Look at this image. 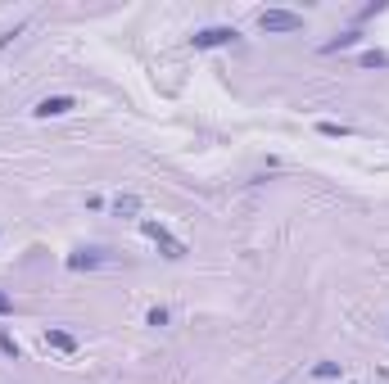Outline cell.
<instances>
[{
	"label": "cell",
	"mask_w": 389,
	"mask_h": 384,
	"mask_svg": "<svg viewBox=\"0 0 389 384\" xmlns=\"http://www.w3.org/2000/svg\"><path fill=\"white\" fill-rule=\"evenodd\" d=\"M358 41H362V32L354 28V32H339V36H335V41H326V45H322V50H326V55H339V50H349V45H358Z\"/></svg>",
	"instance_id": "cell-7"
},
{
	"label": "cell",
	"mask_w": 389,
	"mask_h": 384,
	"mask_svg": "<svg viewBox=\"0 0 389 384\" xmlns=\"http://www.w3.org/2000/svg\"><path fill=\"white\" fill-rule=\"evenodd\" d=\"M258 28L263 32H303V14H290V9H263Z\"/></svg>",
	"instance_id": "cell-2"
},
{
	"label": "cell",
	"mask_w": 389,
	"mask_h": 384,
	"mask_svg": "<svg viewBox=\"0 0 389 384\" xmlns=\"http://www.w3.org/2000/svg\"><path fill=\"white\" fill-rule=\"evenodd\" d=\"M72 109H77V100H72V95H45L32 114H36V118H64V114H72Z\"/></svg>",
	"instance_id": "cell-4"
},
{
	"label": "cell",
	"mask_w": 389,
	"mask_h": 384,
	"mask_svg": "<svg viewBox=\"0 0 389 384\" xmlns=\"http://www.w3.org/2000/svg\"><path fill=\"white\" fill-rule=\"evenodd\" d=\"M9 312H14V299H9V294L0 290V317H9Z\"/></svg>",
	"instance_id": "cell-14"
},
{
	"label": "cell",
	"mask_w": 389,
	"mask_h": 384,
	"mask_svg": "<svg viewBox=\"0 0 389 384\" xmlns=\"http://www.w3.org/2000/svg\"><path fill=\"white\" fill-rule=\"evenodd\" d=\"M317 131L331 136V141H335V136H349V127H339V122H317Z\"/></svg>",
	"instance_id": "cell-12"
},
{
	"label": "cell",
	"mask_w": 389,
	"mask_h": 384,
	"mask_svg": "<svg viewBox=\"0 0 389 384\" xmlns=\"http://www.w3.org/2000/svg\"><path fill=\"white\" fill-rule=\"evenodd\" d=\"M385 64H389L385 50H367V55H362V68H385Z\"/></svg>",
	"instance_id": "cell-10"
},
{
	"label": "cell",
	"mask_w": 389,
	"mask_h": 384,
	"mask_svg": "<svg viewBox=\"0 0 389 384\" xmlns=\"http://www.w3.org/2000/svg\"><path fill=\"white\" fill-rule=\"evenodd\" d=\"M145 321H150V326H168V307H150V317H145Z\"/></svg>",
	"instance_id": "cell-13"
},
{
	"label": "cell",
	"mask_w": 389,
	"mask_h": 384,
	"mask_svg": "<svg viewBox=\"0 0 389 384\" xmlns=\"http://www.w3.org/2000/svg\"><path fill=\"white\" fill-rule=\"evenodd\" d=\"M312 380H339V362H317L312 366Z\"/></svg>",
	"instance_id": "cell-9"
},
{
	"label": "cell",
	"mask_w": 389,
	"mask_h": 384,
	"mask_svg": "<svg viewBox=\"0 0 389 384\" xmlns=\"http://www.w3.org/2000/svg\"><path fill=\"white\" fill-rule=\"evenodd\" d=\"M45 349H55V353H77V339H72L68 330H45Z\"/></svg>",
	"instance_id": "cell-6"
},
{
	"label": "cell",
	"mask_w": 389,
	"mask_h": 384,
	"mask_svg": "<svg viewBox=\"0 0 389 384\" xmlns=\"http://www.w3.org/2000/svg\"><path fill=\"white\" fill-rule=\"evenodd\" d=\"M141 231H145V235H150V240L163 249V258H172V263H181V258H186V244H181L177 235L163 226V221H141Z\"/></svg>",
	"instance_id": "cell-1"
},
{
	"label": "cell",
	"mask_w": 389,
	"mask_h": 384,
	"mask_svg": "<svg viewBox=\"0 0 389 384\" xmlns=\"http://www.w3.org/2000/svg\"><path fill=\"white\" fill-rule=\"evenodd\" d=\"M236 36H240L236 28H199L190 36V45H194V50H217V45H231Z\"/></svg>",
	"instance_id": "cell-3"
},
{
	"label": "cell",
	"mask_w": 389,
	"mask_h": 384,
	"mask_svg": "<svg viewBox=\"0 0 389 384\" xmlns=\"http://www.w3.org/2000/svg\"><path fill=\"white\" fill-rule=\"evenodd\" d=\"M14 36H18V28H9V32H0V50H5V45H9V41H14Z\"/></svg>",
	"instance_id": "cell-15"
},
{
	"label": "cell",
	"mask_w": 389,
	"mask_h": 384,
	"mask_svg": "<svg viewBox=\"0 0 389 384\" xmlns=\"http://www.w3.org/2000/svg\"><path fill=\"white\" fill-rule=\"evenodd\" d=\"M114 213H118V217H136V213H141V199H136V194H118V199H114Z\"/></svg>",
	"instance_id": "cell-8"
},
{
	"label": "cell",
	"mask_w": 389,
	"mask_h": 384,
	"mask_svg": "<svg viewBox=\"0 0 389 384\" xmlns=\"http://www.w3.org/2000/svg\"><path fill=\"white\" fill-rule=\"evenodd\" d=\"M0 353H5V357H14V362H18V339H14V334H0Z\"/></svg>",
	"instance_id": "cell-11"
},
{
	"label": "cell",
	"mask_w": 389,
	"mask_h": 384,
	"mask_svg": "<svg viewBox=\"0 0 389 384\" xmlns=\"http://www.w3.org/2000/svg\"><path fill=\"white\" fill-rule=\"evenodd\" d=\"M109 263V249H77L68 253V271H91V267H104Z\"/></svg>",
	"instance_id": "cell-5"
}]
</instances>
